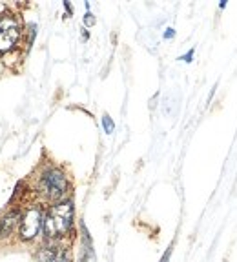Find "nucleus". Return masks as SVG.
Segmentation results:
<instances>
[{
    "instance_id": "f257e3e1",
    "label": "nucleus",
    "mask_w": 237,
    "mask_h": 262,
    "mask_svg": "<svg viewBox=\"0 0 237 262\" xmlns=\"http://www.w3.org/2000/svg\"><path fill=\"white\" fill-rule=\"evenodd\" d=\"M73 226V204L70 200L57 202L48 210L44 217L46 238H62Z\"/></svg>"
},
{
    "instance_id": "f03ea898",
    "label": "nucleus",
    "mask_w": 237,
    "mask_h": 262,
    "mask_svg": "<svg viewBox=\"0 0 237 262\" xmlns=\"http://www.w3.org/2000/svg\"><path fill=\"white\" fill-rule=\"evenodd\" d=\"M39 188H41V193L46 198L61 200L66 195V190H68V178H66L64 172L59 168H48L42 172L41 178H39Z\"/></svg>"
},
{
    "instance_id": "7ed1b4c3",
    "label": "nucleus",
    "mask_w": 237,
    "mask_h": 262,
    "mask_svg": "<svg viewBox=\"0 0 237 262\" xmlns=\"http://www.w3.org/2000/svg\"><path fill=\"white\" fill-rule=\"evenodd\" d=\"M41 228H44V215L41 206H31L22 213L19 224V237L24 242H30L39 235Z\"/></svg>"
},
{
    "instance_id": "20e7f679",
    "label": "nucleus",
    "mask_w": 237,
    "mask_h": 262,
    "mask_svg": "<svg viewBox=\"0 0 237 262\" xmlns=\"http://www.w3.org/2000/svg\"><path fill=\"white\" fill-rule=\"evenodd\" d=\"M21 26L10 13H0V53H8L21 40Z\"/></svg>"
},
{
    "instance_id": "39448f33",
    "label": "nucleus",
    "mask_w": 237,
    "mask_h": 262,
    "mask_svg": "<svg viewBox=\"0 0 237 262\" xmlns=\"http://www.w3.org/2000/svg\"><path fill=\"white\" fill-rule=\"evenodd\" d=\"M22 213L21 210H11L6 215L0 217V240L8 238L13 233V230L17 228V224H21Z\"/></svg>"
},
{
    "instance_id": "423d86ee",
    "label": "nucleus",
    "mask_w": 237,
    "mask_h": 262,
    "mask_svg": "<svg viewBox=\"0 0 237 262\" xmlns=\"http://www.w3.org/2000/svg\"><path fill=\"white\" fill-rule=\"evenodd\" d=\"M39 262H68V257L62 248L46 246L39 252Z\"/></svg>"
},
{
    "instance_id": "0eeeda50",
    "label": "nucleus",
    "mask_w": 237,
    "mask_h": 262,
    "mask_svg": "<svg viewBox=\"0 0 237 262\" xmlns=\"http://www.w3.org/2000/svg\"><path fill=\"white\" fill-rule=\"evenodd\" d=\"M102 128H104V131H106L108 135H111V133H113V130H115V124H113V120L110 118V115L102 116Z\"/></svg>"
},
{
    "instance_id": "6e6552de",
    "label": "nucleus",
    "mask_w": 237,
    "mask_h": 262,
    "mask_svg": "<svg viewBox=\"0 0 237 262\" xmlns=\"http://www.w3.org/2000/svg\"><path fill=\"white\" fill-rule=\"evenodd\" d=\"M84 24H86V26H93V24H95V16L91 15L90 11H88L86 15H84Z\"/></svg>"
},
{
    "instance_id": "1a4fd4ad",
    "label": "nucleus",
    "mask_w": 237,
    "mask_h": 262,
    "mask_svg": "<svg viewBox=\"0 0 237 262\" xmlns=\"http://www.w3.org/2000/svg\"><path fill=\"white\" fill-rule=\"evenodd\" d=\"M192 58H193V50H190L186 53V55L184 56H181V58H179V60H184V62H192Z\"/></svg>"
},
{
    "instance_id": "9d476101",
    "label": "nucleus",
    "mask_w": 237,
    "mask_h": 262,
    "mask_svg": "<svg viewBox=\"0 0 237 262\" xmlns=\"http://www.w3.org/2000/svg\"><path fill=\"white\" fill-rule=\"evenodd\" d=\"M173 36H175V30L168 28V30L164 31V38H173Z\"/></svg>"
},
{
    "instance_id": "9b49d317",
    "label": "nucleus",
    "mask_w": 237,
    "mask_h": 262,
    "mask_svg": "<svg viewBox=\"0 0 237 262\" xmlns=\"http://www.w3.org/2000/svg\"><path fill=\"white\" fill-rule=\"evenodd\" d=\"M64 8H66V10H68V13H70V15H71V13H73V8H71L70 2H64Z\"/></svg>"
}]
</instances>
